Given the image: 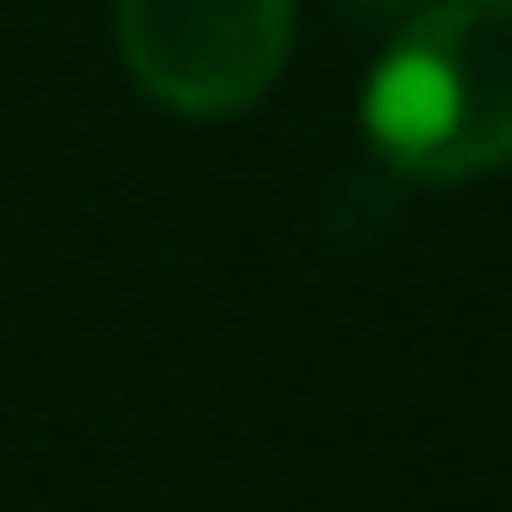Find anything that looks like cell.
Segmentation results:
<instances>
[{
    "mask_svg": "<svg viewBox=\"0 0 512 512\" xmlns=\"http://www.w3.org/2000/svg\"><path fill=\"white\" fill-rule=\"evenodd\" d=\"M362 128L415 181H475L512 159V0H430L369 68Z\"/></svg>",
    "mask_w": 512,
    "mask_h": 512,
    "instance_id": "obj_1",
    "label": "cell"
},
{
    "mask_svg": "<svg viewBox=\"0 0 512 512\" xmlns=\"http://www.w3.org/2000/svg\"><path fill=\"white\" fill-rule=\"evenodd\" d=\"M339 8H354V16H369V23H392V16H415V8H430V0H339Z\"/></svg>",
    "mask_w": 512,
    "mask_h": 512,
    "instance_id": "obj_3",
    "label": "cell"
},
{
    "mask_svg": "<svg viewBox=\"0 0 512 512\" xmlns=\"http://www.w3.org/2000/svg\"><path fill=\"white\" fill-rule=\"evenodd\" d=\"M121 61L174 113H249L294 46V0H113Z\"/></svg>",
    "mask_w": 512,
    "mask_h": 512,
    "instance_id": "obj_2",
    "label": "cell"
}]
</instances>
